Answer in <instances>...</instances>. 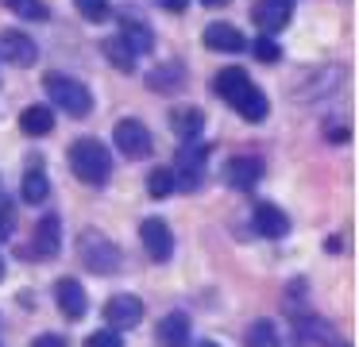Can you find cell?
Masks as SVG:
<instances>
[{"label": "cell", "instance_id": "obj_34", "mask_svg": "<svg viewBox=\"0 0 359 347\" xmlns=\"http://www.w3.org/2000/svg\"><path fill=\"white\" fill-rule=\"evenodd\" d=\"M197 347H220V343H212V339H201V343H197Z\"/></svg>", "mask_w": 359, "mask_h": 347}, {"label": "cell", "instance_id": "obj_32", "mask_svg": "<svg viewBox=\"0 0 359 347\" xmlns=\"http://www.w3.org/2000/svg\"><path fill=\"white\" fill-rule=\"evenodd\" d=\"M158 8H166V12H186L189 0H158Z\"/></svg>", "mask_w": 359, "mask_h": 347}, {"label": "cell", "instance_id": "obj_6", "mask_svg": "<svg viewBox=\"0 0 359 347\" xmlns=\"http://www.w3.org/2000/svg\"><path fill=\"white\" fill-rule=\"evenodd\" d=\"M0 58L8 62V66H35V58H39V46H35L32 35L8 27V31H0Z\"/></svg>", "mask_w": 359, "mask_h": 347}, {"label": "cell", "instance_id": "obj_5", "mask_svg": "<svg viewBox=\"0 0 359 347\" xmlns=\"http://www.w3.org/2000/svg\"><path fill=\"white\" fill-rule=\"evenodd\" d=\"M112 143H116V151L128 154V158H147V154H151V131H147V123H143V120L128 116V120L116 123Z\"/></svg>", "mask_w": 359, "mask_h": 347}, {"label": "cell", "instance_id": "obj_1", "mask_svg": "<svg viewBox=\"0 0 359 347\" xmlns=\"http://www.w3.org/2000/svg\"><path fill=\"white\" fill-rule=\"evenodd\" d=\"M70 170L86 185H104L112 177V154L101 139H78L70 147Z\"/></svg>", "mask_w": 359, "mask_h": 347}, {"label": "cell", "instance_id": "obj_10", "mask_svg": "<svg viewBox=\"0 0 359 347\" xmlns=\"http://www.w3.org/2000/svg\"><path fill=\"white\" fill-rule=\"evenodd\" d=\"M32 254L35 259H55L62 251V220L55 212H47L39 224H35V239H32Z\"/></svg>", "mask_w": 359, "mask_h": 347}, {"label": "cell", "instance_id": "obj_20", "mask_svg": "<svg viewBox=\"0 0 359 347\" xmlns=\"http://www.w3.org/2000/svg\"><path fill=\"white\" fill-rule=\"evenodd\" d=\"M170 128H174V135H178L182 143H194V139L201 135V128H205V112L201 108H174Z\"/></svg>", "mask_w": 359, "mask_h": 347}, {"label": "cell", "instance_id": "obj_26", "mask_svg": "<svg viewBox=\"0 0 359 347\" xmlns=\"http://www.w3.org/2000/svg\"><path fill=\"white\" fill-rule=\"evenodd\" d=\"M74 8H78L89 23H101V20H109V15H112L109 0H74Z\"/></svg>", "mask_w": 359, "mask_h": 347}, {"label": "cell", "instance_id": "obj_12", "mask_svg": "<svg viewBox=\"0 0 359 347\" xmlns=\"http://www.w3.org/2000/svg\"><path fill=\"white\" fill-rule=\"evenodd\" d=\"M259 177H263V162L251 154H236L224 162V182L232 189H251V185H259Z\"/></svg>", "mask_w": 359, "mask_h": 347}, {"label": "cell", "instance_id": "obj_9", "mask_svg": "<svg viewBox=\"0 0 359 347\" xmlns=\"http://www.w3.org/2000/svg\"><path fill=\"white\" fill-rule=\"evenodd\" d=\"M290 15H294V0H259V4L251 8V20H255V27L263 31V35L282 31L290 23Z\"/></svg>", "mask_w": 359, "mask_h": 347}, {"label": "cell", "instance_id": "obj_15", "mask_svg": "<svg viewBox=\"0 0 359 347\" xmlns=\"http://www.w3.org/2000/svg\"><path fill=\"white\" fill-rule=\"evenodd\" d=\"M251 220H255V231H259V236H266V239H282L290 231V216L282 212L278 205H271V200H263Z\"/></svg>", "mask_w": 359, "mask_h": 347}, {"label": "cell", "instance_id": "obj_13", "mask_svg": "<svg viewBox=\"0 0 359 347\" xmlns=\"http://www.w3.org/2000/svg\"><path fill=\"white\" fill-rule=\"evenodd\" d=\"M201 39H205V46H209V50H228V54L248 50V39H243V31L232 27V23H209Z\"/></svg>", "mask_w": 359, "mask_h": 347}, {"label": "cell", "instance_id": "obj_25", "mask_svg": "<svg viewBox=\"0 0 359 347\" xmlns=\"http://www.w3.org/2000/svg\"><path fill=\"white\" fill-rule=\"evenodd\" d=\"M147 193L155 200H163V197H170L174 193V174L166 166H158V170H151V177H147Z\"/></svg>", "mask_w": 359, "mask_h": 347}, {"label": "cell", "instance_id": "obj_30", "mask_svg": "<svg viewBox=\"0 0 359 347\" xmlns=\"http://www.w3.org/2000/svg\"><path fill=\"white\" fill-rule=\"evenodd\" d=\"M86 347H124V336H116L112 328H101L86 339Z\"/></svg>", "mask_w": 359, "mask_h": 347}, {"label": "cell", "instance_id": "obj_2", "mask_svg": "<svg viewBox=\"0 0 359 347\" xmlns=\"http://www.w3.org/2000/svg\"><path fill=\"white\" fill-rule=\"evenodd\" d=\"M43 89H47V97L55 100L58 108H62L66 116H89L93 112V93H89V85H81L78 77H66V74H47V81H43Z\"/></svg>", "mask_w": 359, "mask_h": 347}, {"label": "cell", "instance_id": "obj_11", "mask_svg": "<svg viewBox=\"0 0 359 347\" xmlns=\"http://www.w3.org/2000/svg\"><path fill=\"white\" fill-rule=\"evenodd\" d=\"M55 301L58 308H62L66 320H81L89 308V297H86V285L78 282V278H62V282L55 285Z\"/></svg>", "mask_w": 359, "mask_h": 347}, {"label": "cell", "instance_id": "obj_21", "mask_svg": "<svg viewBox=\"0 0 359 347\" xmlns=\"http://www.w3.org/2000/svg\"><path fill=\"white\" fill-rule=\"evenodd\" d=\"M232 108H236V112H240L248 123H259V120H266V112H271V104H266V97H263V89H259V85H251V89L243 93V97L236 100Z\"/></svg>", "mask_w": 359, "mask_h": 347}, {"label": "cell", "instance_id": "obj_8", "mask_svg": "<svg viewBox=\"0 0 359 347\" xmlns=\"http://www.w3.org/2000/svg\"><path fill=\"white\" fill-rule=\"evenodd\" d=\"M104 320H109L112 332L135 328V324L143 320V301L135 297V293H116V297H109V305H104Z\"/></svg>", "mask_w": 359, "mask_h": 347}, {"label": "cell", "instance_id": "obj_4", "mask_svg": "<svg viewBox=\"0 0 359 347\" xmlns=\"http://www.w3.org/2000/svg\"><path fill=\"white\" fill-rule=\"evenodd\" d=\"M205 158H209V147H197V143H186L178 151V170L174 174V189H201L205 182Z\"/></svg>", "mask_w": 359, "mask_h": 347}, {"label": "cell", "instance_id": "obj_27", "mask_svg": "<svg viewBox=\"0 0 359 347\" xmlns=\"http://www.w3.org/2000/svg\"><path fill=\"white\" fill-rule=\"evenodd\" d=\"M4 4H8L16 15H24V20H47L50 15L43 0H4Z\"/></svg>", "mask_w": 359, "mask_h": 347}, {"label": "cell", "instance_id": "obj_17", "mask_svg": "<svg viewBox=\"0 0 359 347\" xmlns=\"http://www.w3.org/2000/svg\"><path fill=\"white\" fill-rule=\"evenodd\" d=\"M20 131H24V135H35V139L50 135V131H55V112H50L47 104H27L24 112H20Z\"/></svg>", "mask_w": 359, "mask_h": 347}, {"label": "cell", "instance_id": "obj_19", "mask_svg": "<svg viewBox=\"0 0 359 347\" xmlns=\"http://www.w3.org/2000/svg\"><path fill=\"white\" fill-rule=\"evenodd\" d=\"M182 81H186V66H182L178 58L163 62V66H155L147 74V85L155 93H174V89H182Z\"/></svg>", "mask_w": 359, "mask_h": 347}, {"label": "cell", "instance_id": "obj_35", "mask_svg": "<svg viewBox=\"0 0 359 347\" xmlns=\"http://www.w3.org/2000/svg\"><path fill=\"white\" fill-rule=\"evenodd\" d=\"M328 347H348V343H340V339H332V343H328Z\"/></svg>", "mask_w": 359, "mask_h": 347}, {"label": "cell", "instance_id": "obj_29", "mask_svg": "<svg viewBox=\"0 0 359 347\" xmlns=\"http://www.w3.org/2000/svg\"><path fill=\"white\" fill-rule=\"evenodd\" d=\"M251 54H255L259 62H278L282 58V50H278V43H274L271 35H263V39H255L251 43Z\"/></svg>", "mask_w": 359, "mask_h": 347}, {"label": "cell", "instance_id": "obj_36", "mask_svg": "<svg viewBox=\"0 0 359 347\" xmlns=\"http://www.w3.org/2000/svg\"><path fill=\"white\" fill-rule=\"evenodd\" d=\"M0 282H4V259H0Z\"/></svg>", "mask_w": 359, "mask_h": 347}, {"label": "cell", "instance_id": "obj_28", "mask_svg": "<svg viewBox=\"0 0 359 347\" xmlns=\"http://www.w3.org/2000/svg\"><path fill=\"white\" fill-rule=\"evenodd\" d=\"M12 231H16V200L0 197V243L12 239Z\"/></svg>", "mask_w": 359, "mask_h": 347}, {"label": "cell", "instance_id": "obj_33", "mask_svg": "<svg viewBox=\"0 0 359 347\" xmlns=\"http://www.w3.org/2000/svg\"><path fill=\"white\" fill-rule=\"evenodd\" d=\"M201 4H205V8H224L228 0H201Z\"/></svg>", "mask_w": 359, "mask_h": 347}, {"label": "cell", "instance_id": "obj_24", "mask_svg": "<svg viewBox=\"0 0 359 347\" xmlns=\"http://www.w3.org/2000/svg\"><path fill=\"white\" fill-rule=\"evenodd\" d=\"M248 347H278V328L271 320H255L248 328Z\"/></svg>", "mask_w": 359, "mask_h": 347}, {"label": "cell", "instance_id": "obj_16", "mask_svg": "<svg viewBox=\"0 0 359 347\" xmlns=\"http://www.w3.org/2000/svg\"><path fill=\"white\" fill-rule=\"evenodd\" d=\"M155 336H158V347H186L189 343V316L186 313L163 316L158 328H155Z\"/></svg>", "mask_w": 359, "mask_h": 347}, {"label": "cell", "instance_id": "obj_23", "mask_svg": "<svg viewBox=\"0 0 359 347\" xmlns=\"http://www.w3.org/2000/svg\"><path fill=\"white\" fill-rule=\"evenodd\" d=\"M20 193H24L27 205H43V200L50 197V182H47V174H43L39 166L27 170V174H24V189H20Z\"/></svg>", "mask_w": 359, "mask_h": 347}, {"label": "cell", "instance_id": "obj_3", "mask_svg": "<svg viewBox=\"0 0 359 347\" xmlns=\"http://www.w3.org/2000/svg\"><path fill=\"white\" fill-rule=\"evenodd\" d=\"M78 254H81V262H86V270H93V274H116L120 270V247L112 243L104 231H93V228L81 231Z\"/></svg>", "mask_w": 359, "mask_h": 347}, {"label": "cell", "instance_id": "obj_18", "mask_svg": "<svg viewBox=\"0 0 359 347\" xmlns=\"http://www.w3.org/2000/svg\"><path fill=\"white\" fill-rule=\"evenodd\" d=\"M120 39L132 46V54H147L151 46H155V31L143 20H135V15H124V20H120Z\"/></svg>", "mask_w": 359, "mask_h": 347}, {"label": "cell", "instance_id": "obj_31", "mask_svg": "<svg viewBox=\"0 0 359 347\" xmlns=\"http://www.w3.org/2000/svg\"><path fill=\"white\" fill-rule=\"evenodd\" d=\"M32 347H66V336H58V332H43V336L32 339Z\"/></svg>", "mask_w": 359, "mask_h": 347}, {"label": "cell", "instance_id": "obj_7", "mask_svg": "<svg viewBox=\"0 0 359 347\" xmlns=\"http://www.w3.org/2000/svg\"><path fill=\"white\" fill-rule=\"evenodd\" d=\"M140 239H143V247H147V254L155 262H166L174 254V231H170V224L158 220V216H151V220L140 224Z\"/></svg>", "mask_w": 359, "mask_h": 347}, {"label": "cell", "instance_id": "obj_14", "mask_svg": "<svg viewBox=\"0 0 359 347\" xmlns=\"http://www.w3.org/2000/svg\"><path fill=\"white\" fill-rule=\"evenodd\" d=\"M251 85H255V81H251V77L243 74L240 66H228V69H220V74L212 77V89H217V97L228 100V104H236V100H240L243 93L251 89Z\"/></svg>", "mask_w": 359, "mask_h": 347}, {"label": "cell", "instance_id": "obj_22", "mask_svg": "<svg viewBox=\"0 0 359 347\" xmlns=\"http://www.w3.org/2000/svg\"><path fill=\"white\" fill-rule=\"evenodd\" d=\"M101 50H104V58H109L112 66L120 69V74H135V54H132V46H128L120 35L104 39V43H101Z\"/></svg>", "mask_w": 359, "mask_h": 347}]
</instances>
